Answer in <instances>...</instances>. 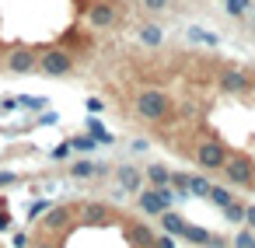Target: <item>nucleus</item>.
I'll use <instances>...</instances> for the list:
<instances>
[{"mask_svg": "<svg viewBox=\"0 0 255 248\" xmlns=\"http://www.w3.org/2000/svg\"><path fill=\"white\" fill-rule=\"evenodd\" d=\"M171 112H175V102H171L164 91L147 88V91L136 95V116H140V119H147V123H164V119H171Z\"/></svg>", "mask_w": 255, "mask_h": 248, "instance_id": "1", "label": "nucleus"}, {"mask_svg": "<svg viewBox=\"0 0 255 248\" xmlns=\"http://www.w3.org/2000/svg\"><path fill=\"white\" fill-rule=\"evenodd\" d=\"M220 171H224V178L231 185H252L255 182V161L248 154H227V161H224Z\"/></svg>", "mask_w": 255, "mask_h": 248, "instance_id": "2", "label": "nucleus"}, {"mask_svg": "<svg viewBox=\"0 0 255 248\" xmlns=\"http://www.w3.org/2000/svg\"><path fill=\"white\" fill-rule=\"evenodd\" d=\"M119 21V7L112 4V0H91L88 11H84V25L95 28V32H105Z\"/></svg>", "mask_w": 255, "mask_h": 248, "instance_id": "3", "label": "nucleus"}, {"mask_svg": "<svg viewBox=\"0 0 255 248\" xmlns=\"http://www.w3.org/2000/svg\"><path fill=\"white\" fill-rule=\"evenodd\" d=\"M39 70H42V74H49V77H63V74H70V70H74V56H70L67 49L49 46V49H42V53H39Z\"/></svg>", "mask_w": 255, "mask_h": 248, "instance_id": "4", "label": "nucleus"}, {"mask_svg": "<svg viewBox=\"0 0 255 248\" xmlns=\"http://www.w3.org/2000/svg\"><path fill=\"white\" fill-rule=\"evenodd\" d=\"M224 161H227V147H224L220 140H203V143L196 147V164H199V168H206V171H220Z\"/></svg>", "mask_w": 255, "mask_h": 248, "instance_id": "5", "label": "nucleus"}, {"mask_svg": "<svg viewBox=\"0 0 255 248\" xmlns=\"http://www.w3.org/2000/svg\"><path fill=\"white\" fill-rule=\"evenodd\" d=\"M220 88H224L227 95H248V91L255 88V77H252L248 70H238V67H227V70L220 74Z\"/></svg>", "mask_w": 255, "mask_h": 248, "instance_id": "6", "label": "nucleus"}, {"mask_svg": "<svg viewBox=\"0 0 255 248\" xmlns=\"http://www.w3.org/2000/svg\"><path fill=\"white\" fill-rule=\"evenodd\" d=\"M112 224V206L105 203H84L77 213V227H105Z\"/></svg>", "mask_w": 255, "mask_h": 248, "instance_id": "7", "label": "nucleus"}, {"mask_svg": "<svg viewBox=\"0 0 255 248\" xmlns=\"http://www.w3.org/2000/svg\"><path fill=\"white\" fill-rule=\"evenodd\" d=\"M11 74H32V70H39V53L35 49H11L7 53V63H4Z\"/></svg>", "mask_w": 255, "mask_h": 248, "instance_id": "8", "label": "nucleus"}, {"mask_svg": "<svg viewBox=\"0 0 255 248\" xmlns=\"http://www.w3.org/2000/svg\"><path fill=\"white\" fill-rule=\"evenodd\" d=\"M70 210L67 206H56V210H46V217H42V227H49V231H60V227H70Z\"/></svg>", "mask_w": 255, "mask_h": 248, "instance_id": "9", "label": "nucleus"}, {"mask_svg": "<svg viewBox=\"0 0 255 248\" xmlns=\"http://www.w3.org/2000/svg\"><path fill=\"white\" fill-rule=\"evenodd\" d=\"M116 178H119V185H123L126 192H136V189L143 185V182H140V171H136V168H129V164H123V168L116 171Z\"/></svg>", "mask_w": 255, "mask_h": 248, "instance_id": "10", "label": "nucleus"}, {"mask_svg": "<svg viewBox=\"0 0 255 248\" xmlns=\"http://www.w3.org/2000/svg\"><path fill=\"white\" fill-rule=\"evenodd\" d=\"M136 35H140L143 46H161V42H164V28H161V25H140Z\"/></svg>", "mask_w": 255, "mask_h": 248, "instance_id": "11", "label": "nucleus"}, {"mask_svg": "<svg viewBox=\"0 0 255 248\" xmlns=\"http://www.w3.org/2000/svg\"><path fill=\"white\" fill-rule=\"evenodd\" d=\"M161 227H164L168 234H175V238H182V231H185V220H182L178 213H171V210H164V213H161Z\"/></svg>", "mask_w": 255, "mask_h": 248, "instance_id": "12", "label": "nucleus"}, {"mask_svg": "<svg viewBox=\"0 0 255 248\" xmlns=\"http://www.w3.org/2000/svg\"><path fill=\"white\" fill-rule=\"evenodd\" d=\"M67 143H70V150H84V154H91V150L98 147V140H95L91 133H77V136H70Z\"/></svg>", "mask_w": 255, "mask_h": 248, "instance_id": "13", "label": "nucleus"}, {"mask_svg": "<svg viewBox=\"0 0 255 248\" xmlns=\"http://www.w3.org/2000/svg\"><path fill=\"white\" fill-rule=\"evenodd\" d=\"M182 238H189L192 245H210V231H206V227H196V224H185Z\"/></svg>", "mask_w": 255, "mask_h": 248, "instance_id": "14", "label": "nucleus"}, {"mask_svg": "<svg viewBox=\"0 0 255 248\" xmlns=\"http://www.w3.org/2000/svg\"><path fill=\"white\" fill-rule=\"evenodd\" d=\"M168 178H171V171H168L164 164H150V168H147V182H150V185H168Z\"/></svg>", "mask_w": 255, "mask_h": 248, "instance_id": "15", "label": "nucleus"}, {"mask_svg": "<svg viewBox=\"0 0 255 248\" xmlns=\"http://www.w3.org/2000/svg\"><path fill=\"white\" fill-rule=\"evenodd\" d=\"M168 185H171V189L178 192V199H189V175H182V171H171Z\"/></svg>", "mask_w": 255, "mask_h": 248, "instance_id": "16", "label": "nucleus"}, {"mask_svg": "<svg viewBox=\"0 0 255 248\" xmlns=\"http://www.w3.org/2000/svg\"><path fill=\"white\" fill-rule=\"evenodd\" d=\"M210 185H213V182H206V178L192 175V178H189V196H196V199H206V196H210Z\"/></svg>", "mask_w": 255, "mask_h": 248, "instance_id": "17", "label": "nucleus"}, {"mask_svg": "<svg viewBox=\"0 0 255 248\" xmlns=\"http://www.w3.org/2000/svg\"><path fill=\"white\" fill-rule=\"evenodd\" d=\"M206 199H210L213 206H220V210H224L234 196H231V189H224V185H210V196H206Z\"/></svg>", "mask_w": 255, "mask_h": 248, "instance_id": "18", "label": "nucleus"}, {"mask_svg": "<svg viewBox=\"0 0 255 248\" xmlns=\"http://www.w3.org/2000/svg\"><path fill=\"white\" fill-rule=\"evenodd\" d=\"M88 133H91L98 143H112V133H109V129L98 123V119H88Z\"/></svg>", "mask_w": 255, "mask_h": 248, "instance_id": "19", "label": "nucleus"}, {"mask_svg": "<svg viewBox=\"0 0 255 248\" xmlns=\"http://www.w3.org/2000/svg\"><path fill=\"white\" fill-rule=\"evenodd\" d=\"M70 175H74V178H91V175H98V168H95L91 161H74V164H70Z\"/></svg>", "mask_w": 255, "mask_h": 248, "instance_id": "20", "label": "nucleus"}, {"mask_svg": "<svg viewBox=\"0 0 255 248\" xmlns=\"http://www.w3.org/2000/svg\"><path fill=\"white\" fill-rule=\"evenodd\" d=\"M224 217H227L231 224H245V206H241L238 199H231V203L224 206Z\"/></svg>", "mask_w": 255, "mask_h": 248, "instance_id": "21", "label": "nucleus"}, {"mask_svg": "<svg viewBox=\"0 0 255 248\" xmlns=\"http://www.w3.org/2000/svg\"><path fill=\"white\" fill-rule=\"evenodd\" d=\"M133 238H136L140 248H154V234H150L147 224H136V227H133Z\"/></svg>", "mask_w": 255, "mask_h": 248, "instance_id": "22", "label": "nucleus"}, {"mask_svg": "<svg viewBox=\"0 0 255 248\" xmlns=\"http://www.w3.org/2000/svg\"><path fill=\"white\" fill-rule=\"evenodd\" d=\"M231 248H255V231H238L234 234V241H231Z\"/></svg>", "mask_w": 255, "mask_h": 248, "instance_id": "23", "label": "nucleus"}, {"mask_svg": "<svg viewBox=\"0 0 255 248\" xmlns=\"http://www.w3.org/2000/svg\"><path fill=\"white\" fill-rule=\"evenodd\" d=\"M189 39L192 42H206V46H217L220 39L213 35V32H206V28H189Z\"/></svg>", "mask_w": 255, "mask_h": 248, "instance_id": "24", "label": "nucleus"}, {"mask_svg": "<svg viewBox=\"0 0 255 248\" xmlns=\"http://www.w3.org/2000/svg\"><path fill=\"white\" fill-rule=\"evenodd\" d=\"M140 4H143L147 11H154V14H161V11H168V4H171V0H140Z\"/></svg>", "mask_w": 255, "mask_h": 248, "instance_id": "25", "label": "nucleus"}, {"mask_svg": "<svg viewBox=\"0 0 255 248\" xmlns=\"http://www.w3.org/2000/svg\"><path fill=\"white\" fill-rule=\"evenodd\" d=\"M227 11H231L234 18H241V14L248 11V0H227Z\"/></svg>", "mask_w": 255, "mask_h": 248, "instance_id": "26", "label": "nucleus"}, {"mask_svg": "<svg viewBox=\"0 0 255 248\" xmlns=\"http://www.w3.org/2000/svg\"><path fill=\"white\" fill-rule=\"evenodd\" d=\"M18 105H21V109H32V112L46 109V102H42V98H18Z\"/></svg>", "mask_w": 255, "mask_h": 248, "instance_id": "27", "label": "nucleus"}, {"mask_svg": "<svg viewBox=\"0 0 255 248\" xmlns=\"http://www.w3.org/2000/svg\"><path fill=\"white\" fill-rule=\"evenodd\" d=\"M46 210H49V199H39V203L28 210V220H35V217H39V213H46Z\"/></svg>", "mask_w": 255, "mask_h": 248, "instance_id": "28", "label": "nucleus"}, {"mask_svg": "<svg viewBox=\"0 0 255 248\" xmlns=\"http://www.w3.org/2000/svg\"><path fill=\"white\" fill-rule=\"evenodd\" d=\"M154 248H175V234H161V238H154Z\"/></svg>", "mask_w": 255, "mask_h": 248, "instance_id": "29", "label": "nucleus"}, {"mask_svg": "<svg viewBox=\"0 0 255 248\" xmlns=\"http://www.w3.org/2000/svg\"><path fill=\"white\" fill-rule=\"evenodd\" d=\"M67 154H70V143H67V140H63L60 147H53V157H56V161H63Z\"/></svg>", "mask_w": 255, "mask_h": 248, "instance_id": "30", "label": "nucleus"}, {"mask_svg": "<svg viewBox=\"0 0 255 248\" xmlns=\"http://www.w3.org/2000/svg\"><path fill=\"white\" fill-rule=\"evenodd\" d=\"M245 227L255 231V206H245Z\"/></svg>", "mask_w": 255, "mask_h": 248, "instance_id": "31", "label": "nucleus"}, {"mask_svg": "<svg viewBox=\"0 0 255 248\" xmlns=\"http://www.w3.org/2000/svg\"><path fill=\"white\" fill-rule=\"evenodd\" d=\"M28 245H32V241H28V234H25V231H18V234H14V248H28Z\"/></svg>", "mask_w": 255, "mask_h": 248, "instance_id": "32", "label": "nucleus"}, {"mask_svg": "<svg viewBox=\"0 0 255 248\" xmlns=\"http://www.w3.org/2000/svg\"><path fill=\"white\" fill-rule=\"evenodd\" d=\"M11 227V217H7V210H0V231H7Z\"/></svg>", "mask_w": 255, "mask_h": 248, "instance_id": "33", "label": "nucleus"}, {"mask_svg": "<svg viewBox=\"0 0 255 248\" xmlns=\"http://www.w3.org/2000/svg\"><path fill=\"white\" fill-rule=\"evenodd\" d=\"M14 178H18V175H11V171H7V175H0V185H11Z\"/></svg>", "mask_w": 255, "mask_h": 248, "instance_id": "34", "label": "nucleus"}, {"mask_svg": "<svg viewBox=\"0 0 255 248\" xmlns=\"http://www.w3.org/2000/svg\"><path fill=\"white\" fill-rule=\"evenodd\" d=\"M35 248H56V245H53V241H39Z\"/></svg>", "mask_w": 255, "mask_h": 248, "instance_id": "35", "label": "nucleus"}]
</instances>
